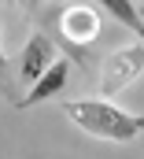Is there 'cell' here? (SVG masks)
Returning a JSON list of instances; mask_svg holds the SVG:
<instances>
[{
	"mask_svg": "<svg viewBox=\"0 0 144 159\" xmlns=\"http://www.w3.org/2000/svg\"><path fill=\"white\" fill-rule=\"evenodd\" d=\"M63 115L78 129H85L89 137L115 141V144H126V141H133V137L144 133V115L122 111V107L107 104V100H67Z\"/></svg>",
	"mask_w": 144,
	"mask_h": 159,
	"instance_id": "6da1fadb",
	"label": "cell"
},
{
	"mask_svg": "<svg viewBox=\"0 0 144 159\" xmlns=\"http://www.w3.org/2000/svg\"><path fill=\"white\" fill-rule=\"evenodd\" d=\"M144 74V44H126L118 52H111L107 59L100 63V93L104 96H115L122 93L129 81H137Z\"/></svg>",
	"mask_w": 144,
	"mask_h": 159,
	"instance_id": "7a4b0ae2",
	"label": "cell"
},
{
	"mask_svg": "<svg viewBox=\"0 0 144 159\" xmlns=\"http://www.w3.org/2000/svg\"><path fill=\"white\" fill-rule=\"evenodd\" d=\"M52 63H56V44L44 37V34H34V37L26 41L22 56H19V78L26 81V85H37L41 74H44Z\"/></svg>",
	"mask_w": 144,
	"mask_h": 159,
	"instance_id": "3957f363",
	"label": "cell"
},
{
	"mask_svg": "<svg viewBox=\"0 0 144 159\" xmlns=\"http://www.w3.org/2000/svg\"><path fill=\"white\" fill-rule=\"evenodd\" d=\"M59 30H63V37L74 41V44H89V41L100 37V15H96V7L70 4V7H63V15H59Z\"/></svg>",
	"mask_w": 144,
	"mask_h": 159,
	"instance_id": "277c9868",
	"label": "cell"
},
{
	"mask_svg": "<svg viewBox=\"0 0 144 159\" xmlns=\"http://www.w3.org/2000/svg\"><path fill=\"white\" fill-rule=\"evenodd\" d=\"M67 78H70V63L59 56V59H56V63H52V67L41 74V81L30 89V96H26V100H19V104H22V107H34V104H44V100H52V96H56V93L67 85Z\"/></svg>",
	"mask_w": 144,
	"mask_h": 159,
	"instance_id": "5b68a950",
	"label": "cell"
},
{
	"mask_svg": "<svg viewBox=\"0 0 144 159\" xmlns=\"http://www.w3.org/2000/svg\"><path fill=\"white\" fill-rule=\"evenodd\" d=\"M104 7H107L122 26H129L137 37H144V11H141V4H133V0H104Z\"/></svg>",
	"mask_w": 144,
	"mask_h": 159,
	"instance_id": "8992f818",
	"label": "cell"
},
{
	"mask_svg": "<svg viewBox=\"0 0 144 159\" xmlns=\"http://www.w3.org/2000/svg\"><path fill=\"white\" fill-rule=\"evenodd\" d=\"M4 63H7V59H4V48H0V70H4Z\"/></svg>",
	"mask_w": 144,
	"mask_h": 159,
	"instance_id": "52a82bcc",
	"label": "cell"
}]
</instances>
